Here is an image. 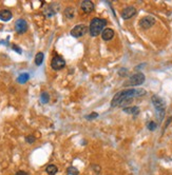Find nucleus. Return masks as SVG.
<instances>
[{
    "label": "nucleus",
    "instance_id": "nucleus-1",
    "mask_svg": "<svg viewBox=\"0 0 172 175\" xmlns=\"http://www.w3.org/2000/svg\"><path fill=\"white\" fill-rule=\"evenodd\" d=\"M146 91L143 89H127V90L120 91L114 96L111 100V105L115 107H123V105L129 103V101L134 97L145 95Z\"/></svg>",
    "mask_w": 172,
    "mask_h": 175
},
{
    "label": "nucleus",
    "instance_id": "nucleus-2",
    "mask_svg": "<svg viewBox=\"0 0 172 175\" xmlns=\"http://www.w3.org/2000/svg\"><path fill=\"white\" fill-rule=\"evenodd\" d=\"M106 24H107V20L101 19V18H94L91 21V23H90V28H89L91 36H93V37L98 36L100 33H102Z\"/></svg>",
    "mask_w": 172,
    "mask_h": 175
},
{
    "label": "nucleus",
    "instance_id": "nucleus-3",
    "mask_svg": "<svg viewBox=\"0 0 172 175\" xmlns=\"http://www.w3.org/2000/svg\"><path fill=\"white\" fill-rule=\"evenodd\" d=\"M152 103L154 105L155 109L157 110V112L160 113V117L163 118L164 117V114H165V103L164 100L162 99L161 97L158 96L154 95L152 96Z\"/></svg>",
    "mask_w": 172,
    "mask_h": 175
},
{
    "label": "nucleus",
    "instance_id": "nucleus-4",
    "mask_svg": "<svg viewBox=\"0 0 172 175\" xmlns=\"http://www.w3.org/2000/svg\"><path fill=\"white\" fill-rule=\"evenodd\" d=\"M144 81H145L144 74L143 73H136V74H134V75H132L130 77L128 83L130 85H140L142 83H144Z\"/></svg>",
    "mask_w": 172,
    "mask_h": 175
},
{
    "label": "nucleus",
    "instance_id": "nucleus-5",
    "mask_svg": "<svg viewBox=\"0 0 172 175\" xmlns=\"http://www.w3.org/2000/svg\"><path fill=\"white\" fill-rule=\"evenodd\" d=\"M66 65V61L61 56H55V57L52 59V62H51V67L54 69V70H61L62 68H64Z\"/></svg>",
    "mask_w": 172,
    "mask_h": 175
},
{
    "label": "nucleus",
    "instance_id": "nucleus-6",
    "mask_svg": "<svg viewBox=\"0 0 172 175\" xmlns=\"http://www.w3.org/2000/svg\"><path fill=\"white\" fill-rule=\"evenodd\" d=\"M87 33V27L85 24H77L74 27V29L71 31V35L73 37H81Z\"/></svg>",
    "mask_w": 172,
    "mask_h": 175
},
{
    "label": "nucleus",
    "instance_id": "nucleus-7",
    "mask_svg": "<svg viewBox=\"0 0 172 175\" xmlns=\"http://www.w3.org/2000/svg\"><path fill=\"white\" fill-rule=\"evenodd\" d=\"M15 30L18 34H22L25 33L28 30V23L24 19H18L15 23Z\"/></svg>",
    "mask_w": 172,
    "mask_h": 175
},
{
    "label": "nucleus",
    "instance_id": "nucleus-8",
    "mask_svg": "<svg viewBox=\"0 0 172 175\" xmlns=\"http://www.w3.org/2000/svg\"><path fill=\"white\" fill-rule=\"evenodd\" d=\"M154 23H155V19L153 17H151V16H146V17L142 18L140 21H139V25H140L143 29L151 28Z\"/></svg>",
    "mask_w": 172,
    "mask_h": 175
},
{
    "label": "nucleus",
    "instance_id": "nucleus-9",
    "mask_svg": "<svg viewBox=\"0 0 172 175\" xmlns=\"http://www.w3.org/2000/svg\"><path fill=\"white\" fill-rule=\"evenodd\" d=\"M135 14H136V10H135L134 6H127L122 12V17L124 18V19H130V18L133 17Z\"/></svg>",
    "mask_w": 172,
    "mask_h": 175
},
{
    "label": "nucleus",
    "instance_id": "nucleus-10",
    "mask_svg": "<svg viewBox=\"0 0 172 175\" xmlns=\"http://www.w3.org/2000/svg\"><path fill=\"white\" fill-rule=\"evenodd\" d=\"M81 10L84 11L85 13H87V14L91 13L94 10V4L91 1H89V0H85L84 2L81 3Z\"/></svg>",
    "mask_w": 172,
    "mask_h": 175
},
{
    "label": "nucleus",
    "instance_id": "nucleus-11",
    "mask_svg": "<svg viewBox=\"0 0 172 175\" xmlns=\"http://www.w3.org/2000/svg\"><path fill=\"white\" fill-rule=\"evenodd\" d=\"M101 37L102 39L108 41V40H111L114 37V31L112 29H105L101 33Z\"/></svg>",
    "mask_w": 172,
    "mask_h": 175
},
{
    "label": "nucleus",
    "instance_id": "nucleus-12",
    "mask_svg": "<svg viewBox=\"0 0 172 175\" xmlns=\"http://www.w3.org/2000/svg\"><path fill=\"white\" fill-rule=\"evenodd\" d=\"M12 18V12L9 10H2L0 11V19L3 21H9Z\"/></svg>",
    "mask_w": 172,
    "mask_h": 175
},
{
    "label": "nucleus",
    "instance_id": "nucleus-13",
    "mask_svg": "<svg viewBox=\"0 0 172 175\" xmlns=\"http://www.w3.org/2000/svg\"><path fill=\"white\" fill-rule=\"evenodd\" d=\"M52 6H53V5H49L48 8H46L44 10H43V14H44L46 17L50 18V17H52V16H54L56 14V11L54 10Z\"/></svg>",
    "mask_w": 172,
    "mask_h": 175
},
{
    "label": "nucleus",
    "instance_id": "nucleus-14",
    "mask_svg": "<svg viewBox=\"0 0 172 175\" xmlns=\"http://www.w3.org/2000/svg\"><path fill=\"white\" fill-rule=\"evenodd\" d=\"M124 111L128 114H133V115H136L138 114L139 109L138 107H130V108H124Z\"/></svg>",
    "mask_w": 172,
    "mask_h": 175
},
{
    "label": "nucleus",
    "instance_id": "nucleus-15",
    "mask_svg": "<svg viewBox=\"0 0 172 175\" xmlns=\"http://www.w3.org/2000/svg\"><path fill=\"white\" fill-rule=\"evenodd\" d=\"M46 171L49 175H55L56 173H57V171H58V168L54 165H49L48 167H47Z\"/></svg>",
    "mask_w": 172,
    "mask_h": 175
},
{
    "label": "nucleus",
    "instance_id": "nucleus-16",
    "mask_svg": "<svg viewBox=\"0 0 172 175\" xmlns=\"http://www.w3.org/2000/svg\"><path fill=\"white\" fill-rule=\"evenodd\" d=\"M74 13H75L74 8L69 6V8H67L66 10H64V16H66L67 18H69V19H72V18L74 17Z\"/></svg>",
    "mask_w": 172,
    "mask_h": 175
},
{
    "label": "nucleus",
    "instance_id": "nucleus-17",
    "mask_svg": "<svg viewBox=\"0 0 172 175\" xmlns=\"http://www.w3.org/2000/svg\"><path fill=\"white\" fill-rule=\"evenodd\" d=\"M29 78H30V75H29L28 73H23V74L19 75V77H18L17 81L19 83H25L29 80Z\"/></svg>",
    "mask_w": 172,
    "mask_h": 175
},
{
    "label": "nucleus",
    "instance_id": "nucleus-18",
    "mask_svg": "<svg viewBox=\"0 0 172 175\" xmlns=\"http://www.w3.org/2000/svg\"><path fill=\"white\" fill-rule=\"evenodd\" d=\"M42 61H43V53H41V52L37 53L35 56V63L37 65H41Z\"/></svg>",
    "mask_w": 172,
    "mask_h": 175
},
{
    "label": "nucleus",
    "instance_id": "nucleus-19",
    "mask_svg": "<svg viewBox=\"0 0 172 175\" xmlns=\"http://www.w3.org/2000/svg\"><path fill=\"white\" fill-rule=\"evenodd\" d=\"M49 99H50V97H49V94L46 92H43L42 94L40 95V100L42 103H49Z\"/></svg>",
    "mask_w": 172,
    "mask_h": 175
},
{
    "label": "nucleus",
    "instance_id": "nucleus-20",
    "mask_svg": "<svg viewBox=\"0 0 172 175\" xmlns=\"http://www.w3.org/2000/svg\"><path fill=\"white\" fill-rule=\"evenodd\" d=\"M68 173L71 175H78V171H77V169L74 167H70L68 169Z\"/></svg>",
    "mask_w": 172,
    "mask_h": 175
},
{
    "label": "nucleus",
    "instance_id": "nucleus-21",
    "mask_svg": "<svg viewBox=\"0 0 172 175\" xmlns=\"http://www.w3.org/2000/svg\"><path fill=\"white\" fill-rule=\"evenodd\" d=\"M25 140H27V143H33L34 141H35V137H34L33 135H29V136H27Z\"/></svg>",
    "mask_w": 172,
    "mask_h": 175
},
{
    "label": "nucleus",
    "instance_id": "nucleus-22",
    "mask_svg": "<svg viewBox=\"0 0 172 175\" xmlns=\"http://www.w3.org/2000/svg\"><path fill=\"white\" fill-rule=\"evenodd\" d=\"M155 128H156V123H153V121H151V123H148V129H149V130L153 131V130H155Z\"/></svg>",
    "mask_w": 172,
    "mask_h": 175
},
{
    "label": "nucleus",
    "instance_id": "nucleus-23",
    "mask_svg": "<svg viewBox=\"0 0 172 175\" xmlns=\"http://www.w3.org/2000/svg\"><path fill=\"white\" fill-rule=\"evenodd\" d=\"M97 116H98V114H97V113H92L91 115L88 116V118H89V119H92V118H95V117H97Z\"/></svg>",
    "mask_w": 172,
    "mask_h": 175
},
{
    "label": "nucleus",
    "instance_id": "nucleus-24",
    "mask_svg": "<svg viewBox=\"0 0 172 175\" xmlns=\"http://www.w3.org/2000/svg\"><path fill=\"white\" fill-rule=\"evenodd\" d=\"M13 49H14V50L17 51V53H19V54H20V53H21V50H20V49H19V48H18L17 45L14 44V45H13Z\"/></svg>",
    "mask_w": 172,
    "mask_h": 175
},
{
    "label": "nucleus",
    "instance_id": "nucleus-25",
    "mask_svg": "<svg viewBox=\"0 0 172 175\" xmlns=\"http://www.w3.org/2000/svg\"><path fill=\"white\" fill-rule=\"evenodd\" d=\"M16 175H28V173H25L24 171H18Z\"/></svg>",
    "mask_w": 172,
    "mask_h": 175
}]
</instances>
